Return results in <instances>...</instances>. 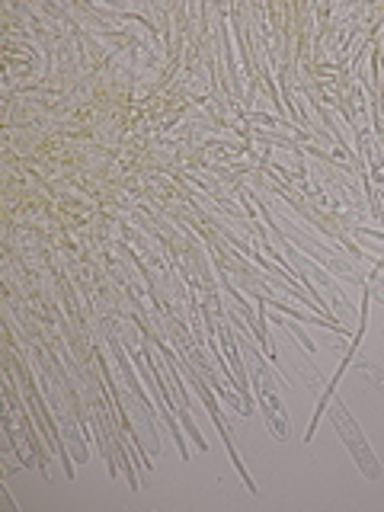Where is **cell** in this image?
Segmentation results:
<instances>
[{
	"instance_id": "1",
	"label": "cell",
	"mask_w": 384,
	"mask_h": 512,
	"mask_svg": "<svg viewBox=\"0 0 384 512\" xmlns=\"http://www.w3.org/2000/svg\"><path fill=\"white\" fill-rule=\"evenodd\" d=\"M327 416H330L333 429L340 432V439H343V445L349 448V455L356 458V464L362 468V474H365V477H381V468H378V461H375V455H372V448H368V442H365V436H362L359 423L346 413L343 400L336 397V394L330 397V404H327Z\"/></svg>"
},
{
	"instance_id": "2",
	"label": "cell",
	"mask_w": 384,
	"mask_h": 512,
	"mask_svg": "<svg viewBox=\"0 0 384 512\" xmlns=\"http://www.w3.org/2000/svg\"><path fill=\"white\" fill-rule=\"evenodd\" d=\"M253 381H256V397H260V410H263V420H266L269 432L279 442H285V436H288V420H285L282 400L276 394V381L269 378V372H266L260 362H256V368H253Z\"/></svg>"
},
{
	"instance_id": "3",
	"label": "cell",
	"mask_w": 384,
	"mask_h": 512,
	"mask_svg": "<svg viewBox=\"0 0 384 512\" xmlns=\"http://www.w3.org/2000/svg\"><path fill=\"white\" fill-rule=\"evenodd\" d=\"M359 368H362V372H365L368 378H372V381L378 384V388L384 391V372H381L378 365H372V362H362V359H359Z\"/></svg>"
}]
</instances>
